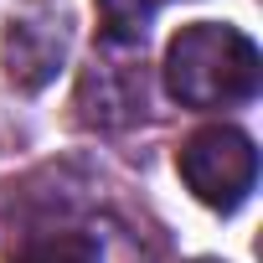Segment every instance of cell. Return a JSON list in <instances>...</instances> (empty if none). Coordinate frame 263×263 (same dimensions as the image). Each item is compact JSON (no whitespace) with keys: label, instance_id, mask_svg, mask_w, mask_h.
Wrapping results in <instances>:
<instances>
[{"label":"cell","instance_id":"6da1fadb","mask_svg":"<svg viewBox=\"0 0 263 263\" xmlns=\"http://www.w3.org/2000/svg\"><path fill=\"white\" fill-rule=\"evenodd\" d=\"M263 62L253 36L227 21H191L165 47V88L186 108H237L258 93Z\"/></svg>","mask_w":263,"mask_h":263},{"label":"cell","instance_id":"7a4b0ae2","mask_svg":"<svg viewBox=\"0 0 263 263\" xmlns=\"http://www.w3.org/2000/svg\"><path fill=\"white\" fill-rule=\"evenodd\" d=\"M176 165H181V181L191 186V196L206 201L212 212H237L253 196V181H258V150L232 124L196 129L181 145Z\"/></svg>","mask_w":263,"mask_h":263},{"label":"cell","instance_id":"3957f363","mask_svg":"<svg viewBox=\"0 0 263 263\" xmlns=\"http://www.w3.org/2000/svg\"><path fill=\"white\" fill-rule=\"evenodd\" d=\"M72 52L67 0H16L6 16V78L21 93H42Z\"/></svg>","mask_w":263,"mask_h":263},{"label":"cell","instance_id":"277c9868","mask_svg":"<svg viewBox=\"0 0 263 263\" xmlns=\"http://www.w3.org/2000/svg\"><path fill=\"white\" fill-rule=\"evenodd\" d=\"M140 47H103L78 83V119L93 129H124L145 119V67L135 62Z\"/></svg>","mask_w":263,"mask_h":263},{"label":"cell","instance_id":"5b68a950","mask_svg":"<svg viewBox=\"0 0 263 263\" xmlns=\"http://www.w3.org/2000/svg\"><path fill=\"white\" fill-rule=\"evenodd\" d=\"M155 11H160V0H98L103 47H145Z\"/></svg>","mask_w":263,"mask_h":263},{"label":"cell","instance_id":"8992f818","mask_svg":"<svg viewBox=\"0 0 263 263\" xmlns=\"http://www.w3.org/2000/svg\"><path fill=\"white\" fill-rule=\"evenodd\" d=\"M11 263H103V248L88 232H52V237L26 242Z\"/></svg>","mask_w":263,"mask_h":263},{"label":"cell","instance_id":"52a82bcc","mask_svg":"<svg viewBox=\"0 0 263 263\" xmlns=\"http://www.w3.org/2000/svg\"><path fill=\"white\" fill-rule=\"evenodd\" d=\"M196 263H217V258H196Z\"/></svg>","mask_w":263,"mask_h":263}]
</instances>
